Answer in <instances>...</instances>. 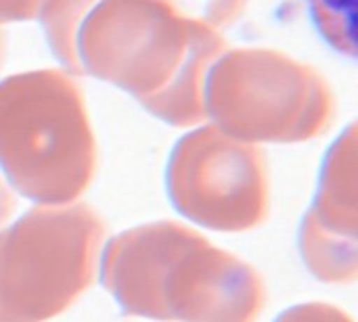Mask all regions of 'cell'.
<instances>
[{"label": "cell", "mask_w": 358, "mask_h": 322, "mask_svg": "<svg viewBox=\"0 0 358 322\" xmlns=\"http://www.w3.org/2000/svg\"><path fill=\"white\" fill-rule=\"evenodd\" d=\"M38 17L69 73L126 90L168 126L208 119L206 75L229 42L206 19L172 0H46Z\"/></svg>", "instance_id": "cell-1"}, {"label": "cell", "mask_w": 358, "mask_h": 322, "mask_svg": "<svg viewBox=\"0 0 358 322\" xmlns=\"http://www.w3.org/2000/svg\"><path fill=\"white\" fill-rule=\"evenodd\" d=\"M99 264L124 316L252 322L266 306L262 275L252 264L172 220L115 235Z\"/></svg>", "instance_id": "cell-2"}, {"label": "cell", "mask_w": 358, "mask_h": 322, "mask_svg": "<svg viewBox=\"0 0 358 322\" xmlns=\"http://www.w3.org/2000/svg\"><path fill=\"white\" fill-rule=\"evenodd\" d=\"M0 168L36 203H71L88 191L99 149L71 75L34 69L0 82Z\"/></svg>", "instance_id": "cell-3"}, {"label": "cell", "mask_w": 358, "mask_h": 322, "mask_svg": "<svg viewBox=\"0 0 358 322\" xmlns=\"http://www.w3.org/2000/svg\"><path fill=\"white\" fill-rule=\"evenodd\" d=\"M107 237L86 203H38L0 233V322H38L69 310L92 285Z\"/></svg>", "instance_id": "cell-4"}, {"label": "cell", "mask_w": 358, "mask_h": 322, "mask_svg": "<svg viewBox=\"0 0 358 322\" xmlns=\"http://www.w3.org/2000/svg\"><path fill=\"white\" fill-rule=\"evenodd\" d=\"M203 107L220 130L250 142H306L336 117L327 80L273 48H227L206 75Z\"/></svg>", "instance_id": "cell-5"}, {"label": "cell", "mask_w": 358, "mask_h": 322, "mask_svg": "<svg viewBox=\"0 0 358 322\" xmlns=\"http://www.w3.org/2000/svg\"><path fill=\"white\" fill-rule=\"evenodd\" d=\"M166 189L178 214L218 233L254 230L271 212L266 153L258 142L235 138L216 124L176 142Z\"/></svg>", "instance_id": "cell-6"}, {"label": "cell", "mask_w": 358, "mask_h": 322, "mask_svg": "<svg viewBox=\"0 0 358 322\" xmlns=\"http://www.w3.org/2000/svg\"><path fill=\"white\" fill-rule=\"evenodd\" d=\"M357 184V124H350L325 157L298 239L306 268L327 285H350L358 277Z\"/></svg>", "instance_id": "cell-7"}, {"label": "cell", "mask_w": 358, "mask_h": 322, "mask_svg": "<svg viewBox=\"0 0 358 322\" xmlns=\"http://www.w3.org/2000/svg\"><path fill=\"white\" fill-rule=\"evenodd\" d=\"M355 4L357 0H308L310 17L319 34L329 42L331 48L346 57L357 54Z\"/></svg>", "instance_id": "cell-8"}, {"label": "cell", "mask_w": 358, "mask_h": 322, "mask_svg": "<svg viewBox=\"0 0 358 322\" xmlns=\"http://www.w3.org/2000/svg\"><path fill=\"white\" fill-rule=\"evenodd\" d=\"M172 2L180 6V0H172ZM199 2H201V15L199 17L220 29V27L233 25L237 21V17L243 13L248 0H199Z\"/></svg>", "instance_id": "cell-9"}, {"label": "cell", "mask_w": 358, "mask_h": 322, "mask_svg": "<svg viewBox=\"0 0 358 322\" xmlns=\"http://www.w3.org/2000/svg\"><path fill=\"white\" fill-rule=\"evenodd\" d=\"M46 0H0V23L31 21L40 15Z\"/></svg>", "instance_id": "cell-10"}, {"label": "cell", "mask_w": 358, "mask_h": 322, "mask_svg": "<svg viewBox=\"0 0 358 322\" xmlns=\"http://www.w3.org/2000/svg\"><path fill=\"white\" fill-rule=\"evenodd\" d=\"M15 210H17V201H15L10 189L6 186V182L0 178V226H4L13 218Z\"/></svg>", "instance_id": "cell-11"}, {"label": "cell", "mask_w": 358, "mask_h": 322, "mask_svg": "<svg viewBox=\"0 0 358 322\" xmlns=\"http://www.w3.org/2000/svg\"><path fill=\"white\" fill-rule=\"evenodd\" d=\"M4 54H6V36H4V31L0 29V67H2V63H4Z\"/></svg>", "instance_id": "cell-12"}]
</instances>
